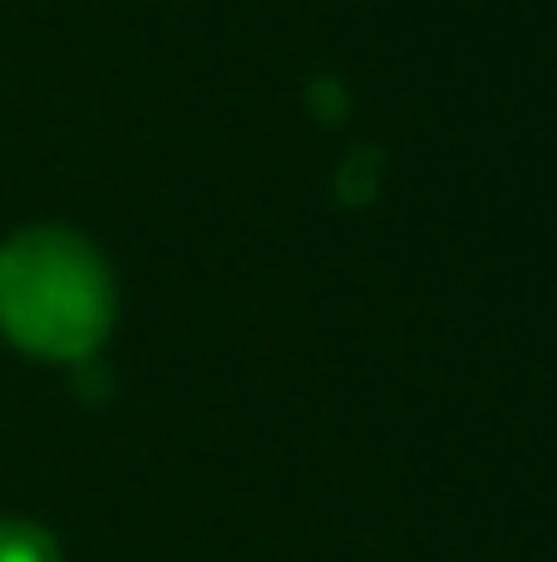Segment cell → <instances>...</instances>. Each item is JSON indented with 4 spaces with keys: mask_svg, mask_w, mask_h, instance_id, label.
<instances>
[{
    "mask_svg": "<svg viewBox=\"0 0 557 562\" xmlns=\"http://www.w3.org/2000/svg\"><path fill=\"white\" fill-rule=\"evenodd\" d=\"M0 562H59V558H55V543L39 528L0 518Z\"/></svg>",
    "mask_w": 557,
    "mask_h": 562,
    "instance_id": "7a4b0ae2",
    "label": "cell"
},
{
    "mask_svg": "<svg viewBox=\"0 0 557 562\" xmlns=\"http://www.w3.org/2000/svg\"><path fill=\"white\" fill-rule=\"evenodd\" d=\"M114 316V286L94 247L39 227L0 252V326L49 360H84Z\"/></svg>",
    "mask_w": 557,
    "mask_h": 562,
    "instance_id": "6da1fadb",
    "label": "cell"
}]
</instances>
